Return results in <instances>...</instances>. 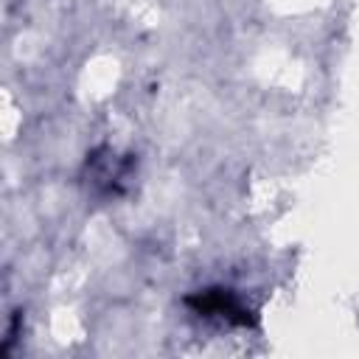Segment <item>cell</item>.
I'll use <instances>...</instances> for the list:
<instances>
[{
  "instance_id": "obj_1",
  "label": "cell",
  "mask_w": 359,
  "mask_h": 359,
  "mask_svg": "<svg viewBox=\"0 0 359 359\" xmlns=\"http://www.w3.org/2000/svg\"><path fill=\"white\" fill-rule=\"evenodd\" d=\"M188 303L196 306L199 314H219V317H224L230 323H238V325L252 323L250 309L230 289H208V292H199L196 297H191Z\"/></svg>"
}]
</instances>
